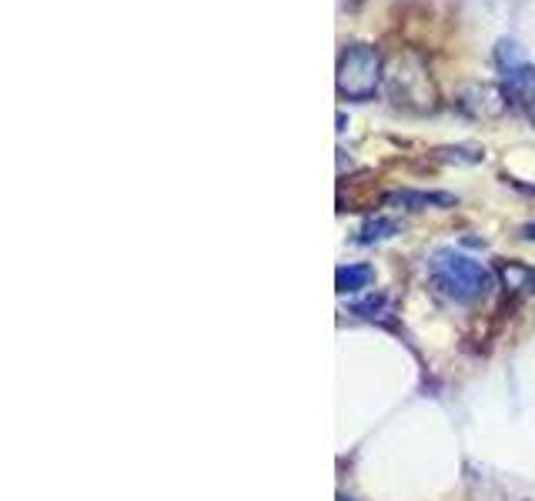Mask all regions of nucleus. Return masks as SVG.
I'll return each instance as SVG.
<instances>
[{
    "label": "nucleus",
    "instance_id": "nucleus-1",
    "mask_svg": "<svg viewBox=\"0 0 535 501\" xmlns=\"http://www.w3.org/2000/svg\"><path fill=\"white\" fill-rule=\"evenodd\" d=\"M428 278H432L435 288L445 291L455 301H479L495 288L492 271L455 248H439L432 254Z\"/></svg>",
    "mask_w": 535,
    "mask_h": 501
},
{
    "label": "nucleus",
    "instance_id": "nucleus-2",
    "mask_svg": "<svg viewBox=\"0 0 535 501\" xmlns=\"http://www.w3.org/2000/svg\"><path fill=\"white\" fill-rule=\"evenodd\" d=\"M335 84L345 101H372L382 84V54L372 44H348L338 57Z\"/></svg>",
    "mask_w": 535,
    "mask_h": 501
},
{
    "label": "nucleus",
    "instance_id": "nucleus-3",
    "mask_svg": "<svg viewBox=\"0 0 535 501\" xmlns=\"http://www.w3.org/2000/svg\"><path fill=\"white\" fill-rule=\"evenodd\" d=\"M502 77H505V91H509V97L535 124V67H529L525 61H515L509 67H502Z\"/></svg>",
    "mask_w": 535,
    "mask_h": 501
},
{
    "label": "nucleus",
    "instance_id": "nucleus-4",
    "mask_svg": "<svg viewBox=\"0 0 535 501\" xmlns=\"http://www.w3.org/2000/svg\"><path fill=\"white\" fill-rule=\"evenodd\" d=\"M372 278H375V271L368 268V264H345V268L335 271V288L338 294H352V291L368 288Z\"/></svg>",
    "mask_w": 535,
    "mask_h": 501
},
{
    "label": "nucleus",
    "instance_id": "nucleus-5",
    "mask_svg": "<svg viewBox=\"0 0 535 501\" xmlns=\"http://www.w3.org/2000/svg\"><path fill=\"white\" fill-rule=\"evenodd\" d=\"M392 204H402V208H428V204H452V194H415V191H402V194H388Z\"/></svg>",
    "mask_w": 535,
    "mask_h": 501
},
{
    "label": "nucleus",
    "instance_id": "nucleus-6",
    "mask_svg": "<svg viewBox=\"0 0 535 501\" xmlns=\"http://www.w3.org/2000/svg\"><path fill=\"white\" fill-rule=\"evenodd\" d=\"M392 234H398V224H395V221H388V218H375V221H368L365 228H362V238H358V241L372 244V241H385V238H392Z\"/></svg>",
    "mask_w": 535,
    "mask_h": 501
},
{
    "label": "nucleus",
    "instance_id": "nucleus-7",
    "mask_svg": "<svg viewBox=\"0 0 535 501\" xmlns=\"http://www.w3.org/2000/svg\"><path fill=\"white\" fill-rule=\"evenodd\" d=\"M502 274H505V284H509V288H525V291L535 288V271L522 268V264H505Z\"/></svg>",
    "mask_w": 535,
    "mask_h": 501
},
{
    "label": "nucleus",
    "instance_id": "nucleus-8",
    "mask_svg": "<svg viewBox=\"0 0 535 501\" xmlns=\"http://www.w3.org/2000/svg\"><path fill=\"white\" fill-rule=\"evenodd\" d=\"M525 238H529V241H535V221L529 224V228H525Z\"/></svg>",
    "mask_w": 535,
    "mask_h": 501
},
{
    "label": "nucleus",
    "instance_id": "nucleus-9",
    "mask_svg": "<svg viewBox=\"0 0 535 501\" xmlns=\"http://www.w3.org/2000/svg\"><path fill=\"white\" fill-rule=\"evenodd\" d=\"M338 501H348V498H338Z\"/></svg>",
    "mask_w": 535,
    "mask_h": 501
}]
</instances>
